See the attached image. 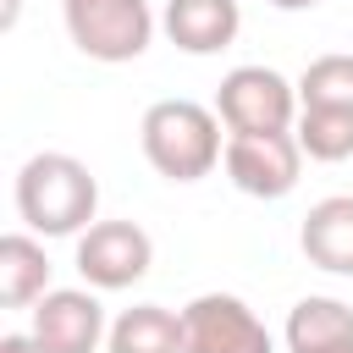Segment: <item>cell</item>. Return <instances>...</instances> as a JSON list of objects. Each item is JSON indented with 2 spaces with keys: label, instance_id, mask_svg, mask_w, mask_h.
<instances>
[{
  "label": "cell",
  "instance_id": "obj_1",
  "mask_svg": "<svg viewBox=\"0 0 353 353\" xmlns=\"http://www.w3.org/2000/svg\"><path fill=\"white\" fill-rule=\"evenodd\" d=\"M99 210V182L77 154L44 149L17 171V215L39 237H83Z\"/></svg>",
  "mask_w": 353,
  "mask_h": 353
},
{
  "label": "cell",
  "instance_id": "obj_2",
  "mask_svg": "<svg viewBox=\"0 0 353 353\" xmlns=\"http://www.w3.org/2000/svg\"><path fill=\"white\" fill-rule=\"evenodd\" d=\"M138 143L165 182H199L226 160L221 116L199 99H154L138 121Z\"/></svg>",
  "mask_w": 353,
  "mask_h": 353
},
{
  "label": "cell",
  "instance_id": "obj_3",
  "mask_svg": "<svg viewBox=\"0 0 353 353\" xmlns=\"http://www.w3.org/2000/svg\"><path fill=\"white\" fill-rule=\"evenodd\" d=\"M61 17H66L72 44L88 61H105V66L138 61L154 39L149 0H61Z\"/></svg>",
  "mask_w": 353,
  "mask_h": 353
},
{
  "label": "cell",
  "instance_id": "obj_4",
  "mask_svg": "<svg viewBox=\"0 0 353 353\" xmlns=\"http://www.w3.org/2000/svg\"><path fill=\"white\" fill-rule=\"evenodd\" d=\"M215 116L232 132H292L298 127V83L276 66H232L215 88Z\"/></svg>",
  "mask_w": 353,
  "mask_h": 353
},
{
  "label": "cell",
  "instance_id": "obj_5",
  "mask_svg": "<svg viewBox=\"0 0 353 353\" xmlns=\"http://www.w3.org/2000/svg\"><path fill=\"white\" fill-rule=\"evenodd\" d=\"M182 353H276V342L237 292H199L182 309Z\"/></svg>",
  "mask_w": 353,
  "mask_h": 353
},
{
  "label": "cell",
  "instance_id": "obj_6",
  "mask_svg": "<svg viewBox=\"0 0 353 353\" xmlns=\"http://www.w3.org/2000/svg\"><path fill=\"white\" fill-rule=\"evenodd\" d=\"M149 265H154V243L138 221H94L77 237V276L94 292H121L143 281Z\"/></svg>",
  "mask_w": 353,
  "mask_h": 353
},
{
  "label": "cell",
  "instance_id": "obj_7",
  "mask_svg": "<svg viewBox=\"0 0 353 353\" xmlns=\"http://www.w3.org/2000/svg\"><path fill=\"white\" fill-rule=\"evenodd\" d=\"M226 176L248 199H287L303 171V149L292 132H232L226 138Z\"/></svg>",
  "mask_w": 353,
  "mask_h": 353
},
{
  "label": "cell",
  "instance_id": "obj_8",
  "mask_svg": "<svg viewBox=\"0 0 353 353\" xmlns=\"http://www.w3.org/2000/svg\"><path fill=\"white\" fill-rule=\"evenodd\" d=\"M39 353H94L110 325H105V303L88 287H50L33 303V331Z\"/></svg>",
  "mask_w": 353,
  "mask_h": 353
},
{
  "label": "cell",
  "instance_id": "obj_9",
  "mask_svg": "<svg viewBox=\"0 0 353 353\" xmlns=\"http://www.w3.org/2000/svg\"><path fill=\"white\" fill-rule=\"evenodd\" d=\"M160 28L182 55H221L243 28V6L237 0H165Z\"/></svg>",
  "mask_w": 353,
  "mask_h": 353
},
{
  "label": "cell",
  "instance_id": "obj_10",
  "mask_svg": "<svg viewBox=\"0 0 353 353\" xmlns=\"http://www.w3.org/2000/svg\"><path fill=\"white\" fill-rule=\"evenodd\" d=\"M298 248L314 270L353 276V193H331V199L309 204V215L298 226Z\"/></svg>",
  "mask_w": 353,
  "mask_h": 353
},
{
  "label": "cell",
  "instance_id": "obj_11",
  "mask_svg": "<svg viewBox=\"0 0 353 353\" xmlns=\"http://www.w3.org/2000/svg\"><path fill=\"white\" fill-rule=\"evenodd\" d=\"M287 353H353V309L342 298H298L287 309Z\"/></svg>",
  "mask_w": 353,
  "mask_h": 353
},
{
  "label": "cell",
  "instance_id": "obj_12",
  "mask_svg": "<svg viewBox=\"0 0 353 353\" xmlns=\"http://www.w3.org/2000/svg\"><path fill=\"white\" fill-rule=\"evenodd\" d=\"M50 292V259L44 243L28 232L0 237V309H33Z\"/></svg>",
  "mask_w": 353,
  "mask_h": 353
},
{
  "label": "cell",
  "instance_id": "obj_13",
  "mask_svg": "<svg viewBox=\"0 0 353 353\" xmlns=\"http://www.w3.org/2000/svg\"><path fill=\"white\" fill-rule=\"evenodd\" d=\"M105 353H182V314L165 303H132L110 320Z\"/></svg>",
  "mask_w": 353,
  "mask_h": 353
},
{
  "label": "cell",
  "instance_id": "obj_14",
  "mask_svg": "<svg viewBox=\"0 0 353 353\" xmlns=\"http://www.w3.org/2000/svg\"><path fill=\"white\" fill-rule=\"evenodd\" d=\"M298 110H353V55H314L298 77Z\"/></svg>",
  "mask_w": 353,
  "mask_h": 353
},
{
  "label": "cell",
  "instance_id": "obj_15",
  "mask_svg": "<svg viewBox=\"0 0 353 353\" xmlns=\"http://www.w3.org/2000/svg\"><path fill=\"white\" fill-rule=\"evenodd\" d=\"M298 149L309 160H347L353 154V110H298V127H292Z\"/></svg>",
  "mask_w": 353,
  "mask_h": 353
},
{
  "label": "cell",
  "instance_id": "obj_16",
  "mask_svg": "<svg viewBox=\"0 0 353 353\" xmlns=\"http://www.w3.org/2000/svg\"><path fill=\"white\" fill-rule=\"evenodd\" d=\"M0 353H39V342L22 336V331H11V336H0Z\"/></svg>",
  "mask_w": 353,
  "mask_h": 353
},
{
  "label": "cell",
  "instance_id": "obj_17",
  "mask_svg": "<svg viewBox=\"0 0 353 353\" xmlns=\"http://www.w3.org/2000/svg\"><path fill=\"white\" fill-rule=\"evenodd\" d=\"M270 6H276V11H314L320 0H270Z\"/></svg>",
  "mask_w": 353,
  "mask_h": 353
},
{
  "label": "cell",
  "instance_id": "obj_18",
  "mask_svg": "<svg viewBox=\"0 0 353 353\" xmlns=\"http://www.w3.org/2000/svg\"><path fill=\"white\" fill-rule=\"evenodd\" d=\"M17 11H22V0H6V11H0V28H17Z\"/></svg>",
  "mask_w": 353,
  "mask_h": 353
}]
</instances>
